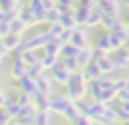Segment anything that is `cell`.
Wrapping results in <instances>:
<instances>
[{
    "mask_svg": "<svg viewBox=\"0 0 129 125\" xmlns=\"http://www.w3.org/2000/svg\"><path fill=\"white\" fill-rule=\"evenodd\" d=\"M89 89H91V95L95 97L97 103H109V101H113L117 97V93L113 89V81H109L105 77H101L97 81H91Z\"/></svg>",
    "mask_w": 129,
    "mask_h": 125,
    "instance_id": "obj_1",
    "label": "cell"
},
{
    "mask_svg": "<svg viewBox=\"0 0 129 125\" xmlns=\"http://www.w3.org/2000/svg\"><path fill=\"white\" fill-rule=\"evenodd\" d=\"M87 79H85V75L83 73H75L73 77H71V81L64 85L67 87V97L71 99V101H81L83 97H85V93H87Z\"/></svg>",
    "mask_w": 129,
    "mask_h": 125,
    "instance_id": "obj_2",
    "label": "cell"
},
{
    "mask_svg": "<svg viewBox=\"0 0 129 125\" xmlns=\"http://www.w3.org/2000/svg\"><path fill=\"white\" fill-rule=\"evenodd\" d=\"M73 75H75V73H73V71H69L60 60L50 69V77H52V81H56L58 85H67V83L71 81V77H73Z\"/></svg>",
    "mask_w": 129,
    "mask_h": 125,
    "instance_id": "obj_3",
    "label": "cell"
},
{
    "mask_svg": "<svg viewBox=\"0 0 129 125\" xmlns=\"http://www.w3.org/2000/svg\"><path fill=\"white\" fill-rule=\"evenodd\" d=\"M28 75V67L24 65V60L20 58V52L14 56V60H12V65H10V77L12 79H16V81H20L22 77H26Z\"/></svg>",
    "mask_w": 129,
    "mask_h": 125,
    "instance_id": "obj_4",
    "label": "cell"
},
{
    "mask_svg": "<svg viewBox=\"0 0 129 125\" xmlns=\"http://www.w3.org/2000/svg\"><path fill=\"white\" fill-rule=\"evenodd\" d=\"M97 8L109 16H119V12H121V4L117 0H97Z\"/></svg>",
    "mask_w": 129,
    "mask_h": 125,
    "instance_id": "obj_5",
    "label": "cell"
},
{
    "mask_svg": "<svg viewBox=\"0 0 129 125\" xmlns=\"http://www.w3.org/2000/svg\"><path fill=\"white\" fill-rule=\"evenodd\" d=\"M71 103H73V101H71L69 97H50L48 109H50V111H54V113L64 115V111L69 109V105H71Z\"/></svg>",
    "mask_w": 129,
    "mask_h": 125,
    "instance_id": "obj_6",
    "label": "cell"
},
{
    "mask_svg": "<svg viewBox=\"0 0 129 125\" xmlns=\"http://www.w3.org/2000/svg\"><path fill=\"white\" fill-rule=\"evenodd\" d=\"M69 44L77 46L79 50H81V48H87V34H85V30H81V28H73V30H71Z\"/></svg>",
    "mask_w": 129,
    "mask_h": 125,
    "instance_id": "obj_7",
    "label": "cell"
},
{
    "mask_svg": "<svg viewBox=\"0 0 129 125\" xmlns=\"http://www.w3.org/2000/svg\"><path fill=\"white\" fill-rule=\"evenodd\" d=\"M2 44H4L6 52L16 50V48H20V46H22V34H14V32H10L8 36H4V38H2Z\"/></svg>",
    "mask_w": 129,
    "mask_h": 125,
    "instance_id": "obj_8",
    "label": "cell"
},
{
    "mask_svg": "<svg viewBox=\"0 0 129 125\" xmlns=\"http://www.w3.org/2000/svg\"><path fill=\"white\" fill-rule=\"evenodd\" d=\"M18 87H20V93L32 97V95L36 93V79H32V77L26 75V77H22V79L18 81Z\"/></svg>",
    "mask_w": 129,
    "mask_h": 125,
    "instance_id": "obj_9",
    "label": "cell"
},
{
    "mask_svg": "<svg viewBox=\"0 0 129 125\" xmlns=\"http://www.w3.org/2000/svg\"><path fill=\"white\" fill-rule=\"evenodd\" d=\"M83 75H85V79L91 83V81H97V79H101L103 77V73H101V69H99V65L95 62V58L83 69Z\"/></svg>",
    "mask_w": 129,
    "mask_h": 125,
    "instance_id": "obj_10",
    "label": "cell"
},
{
    "mask_svg": "<svg viewBox=\"0 0 129 125\" xmlns=\"http://www.w3.org/2000/svg\"><path fill=\"white\" fill-rule=\"evenodd\" d=\"M77 58V65H79V69H85L93 58H95V52L91 50V48H81L79 50V54L75 56Z\"/></svg>",
    "mask_w": 129,
    "mask_h": 125,
    "instance_id": "obj_11",
    "label": "cell"
},
{
    "mask_svg": "<svg viewBox=\"0 0 129 125\" xmlns=\"http://www.w3.org/2000/svg\"><path fill=\"white\" fill-rule=\"evenodd\" d=\"M58 22L62 24V28H64V30H73V28H77V20H75L73 10H71V12H62Z\"/></svg>",
    "mask_w": 129,
    "mask_h": 125,
    "instance_id": "obj_12",
    "label": "cell"
},
{
    "mask_svg": "<svg viewBox=\"0 0 129 125\" xmlns=\"http://www.w3.org/2000/svg\"><path fill=\"white\" fill-rule=\"evenodd\" d=\"M97 50L99 52H103V54H107V52H111V42H109V32H103L99 38H97Z\"/></svg>",
    "mask_w": 129,
    "mask_h": 125,
    "instance_id": "obj_13",
    "label": "cell"
},
{
    "mask_svg": "<svg viewBox=\"0 0 129 125\" xmlns=\"http://www.w3.org/2000/svg\"><path fill=\"white\" fill-rule=\"evenodd\" d=\"M36 93H42V95H50V81L44 77V75H40V77H36Z\"/></svg>",
    "mask_w": 129,
    "mask_h": 125,
    "instance_id": "obj_14",
    "label": "cell"
},
{
    "mask_svg": "<svg viewBox=\"0 0 129 125\" xmlns=\"http://www.w3.org/2000/svg\"><path fill=\"white\" fill-rule=\"evenodd\" d=\"M20 58L24 60L26 67H32V65H36V62H40V56H36L34 50H20Z\"/></svg>",
    "mask_w": 129,
    "mask_h": 125,
    "instance_id": "obj_15",
    "label": "cell"
},
{
    "mask_svg": "<svg viewBox=\"0 0 129 125\" xmlns=\"http://www.w3.org/2000/svg\"><path fill=\"white\" fill-rule=\"evenodd\" d=\"M60 48H62V42L58 38H52L46 46H44V52L46 54H54V56H60Z\"/></svg>",
    "mask_w": 129,
    "mask_h": 125,
    "instance_id": "obj_16",
    "label": "cell"
},
{
    "mask_svg": "<svg viewBox=\"0 0 129 125\" xmlns=\"http://www.w3.org/2000/svg\"><path fill=\"white\" fill-rule=\"evenodd\" d=\"M101 18H103V12L95 6L91 12H89V18H87V22H85V26H95V24H101Z\"/></svg>",
    "mask_w": 129,
    "mask_h": 125,
    "instance_id": "obj_17",
    "label": "cell"
},
{
    "mask_svg": "<svg viewBox=\"0 0 129 125\" xmlns=\"http://www.w3.org/2000/svg\"><path fill=\"white\" fill-rule=\"evenodd\" d=\"M77 54H79V48H77V46H73V44H69V42L62 44V48H60V56H62V58H75Z\"/></svg>",
    "mask_w": 129,
    "mask_h": 125,
    "instance_id": "obj_18",
    "label": "cell"
},
{
    "mask_svg": "<svg viewBox=\"0 0 129 125\" xmlns=\"http://www.w3.org/2000/svg\"><path fill=\"white\" fill-rule=\"evenodd\" d=\"M58 60H60V56H54V54H44V56H40V65H42L44 71H46V69H52Z\"/></svg>",
    "mask_w": 129,
    "mask_h": 125,
    "instance_id": "obj_19",
    "label": "cell"
},
{
    "mask_svg": "<svg viewBox=\"0 0 129 125\" xmlns=\"http://www.w3.org/2000/svg\"><path fill=\"white\" fill-rule=\"evenodd\" d=\"M62 32H64V28H62V24H60V22H54V24H50V26H48V34H50V38H58Z\"/></svg>",
    "mask_w": 129,
    "mask_h": 125,
    "instance_id": "obj_20",
    "label": "cell"
},
{
    "mask_svg": "<svg viewBox=\"0 0 129 125\" xmlns=\"http://www.w3.org/2000/svg\"><path fill=\"white\" fill-rule=\"evenodd\" d=\"M73 4H75V0H56V2H54V6H56L60 12H71V10H73Z\"/></svg>",
    "mask_w": 129,
    "mask_h": 125,
    "instance_id": "obj_21",
    "label": "cell"
},
{
    "mask_svg": "<svg viewBox=\"0 0 129 125\" xmlns=\"http://www.w3.org/2000/svg\"><path fill=\"white\" fill-rule=\"evenodd\" d=\"M48 123H50L48 111H36V121H34V125H48Z\"/></svg>",
    "mask_w": 129,
    "mask_h": 125,
    "instance_id": "obj_22",
    "label": "cell"
},
{
    "mask_svg": "<svg viewBox=\"0 0 129 125\" xmlns=\"http://www.w3.org/2000/svg\"><path fill=\"white\" fill-rule=\"evenodd\" d=\"M26 26L18 20V18H14V20H10V32H14V34H22V30H24Z\"/></svg>",
    "mask_w": 129,
    "mask_h": 125,
    "instance_id": "obj_23",
    "label": "cell"
},
{
    "mask_svg": "<svg viewBox=\"0 0 129 125\" xmlns=\"http://www.w3.org/2000/svg\"><path fill=\"white\" fill-rule=\"evenodd\" d=\"M0 10H6V12H10V10H18L16 0H0Z\"/></svg>",
    "mask_w": 129,
    "mask_h": 125,
    "instance_id": "obj_24",
    "label": "cell"
},
{
    "mask_svg": "<svg viewBox=\"0 0 129 125\" xmlns=\"http://www.w3.org/2000/svg\"><path fill=\"white\" fill-rule=\"evenodd\" d=\"M127 83H129L127 79H119V81H115V83H113V89H115V93H119V91L127 89V87H129Z\"/></svg>",
    "mask_w": 129,
    "mask_h": 125,
    "instance_id": "obj_25",
    "label": "cell"
},
{
    "mask_svg": "<svg viewBox=\"0 0 129 125\" xmlns=\"http://www.w3.org/2000/svg\"><path fill=\"white\" fill-rule=\"evenodd\" d=\"M8 123H12V117H10L8 111L2 107V109H0V125H8Z\"/></svg>",
    "mask_w": 129,
    "mask_h": 125,
    "instance_id": "obj_26",
    "label": "cell"
},
{
    "mask_svg": "<svg viewBox=\"0 0 129 125\" xmlns=\"http://www.w3.org/2000/svg\"><path fill=\"white\" fill-rule=\"evenodd\" d=\"M93 123H95V121H93L91 117H87V115H81V117H79V119H77L73 125H93Z\"/></svg>",
    "mask_w": 129,
    "mask_h": 125,
    "instance_id": "obj_27",
    "label": "cell"
},
{
    "mask_svg": "<svg viewBox=\"0 0 129 125\" xmlns=\"http://www.w3.org/2000/svg\"><path fill=\"white\" fill-rule=\"evenodd\" d=\"M117 97H119V101H129V87H127V89H123V91H119V93H117Z\"/></svg>",
    "mask_w": 129,
    "mask_h": 125,
    "instance_id": "obj_28",
    "label": "cell"
},
{
    "mask_svg": "<svg viewBox=\"0 0 129 125\" xmlns=\"http://www.w3.org/2000/svg\"><path fill=\"white\" fill-rule=\"evenodd\" d=\"M125 50L129 52V38H127V42H125Z\"/></svg>",
    "mask_w": 129,
    "mask_h": 125,
    "instance_id": "obj_29",
    "label": "cell"
},
{
    "mask_svg": "<svg viewBox=\"0 0 129 125\" xmlns=\"http://www.w3.org/2000/svg\"><path fill=\"white\" fill-rule=\"evenodd\" d=\"M8 125H22L20 121H12V123H8Z\"/></svg>",
    "mask_w": 129,
    "mask_h": 125,
    "instance_id": "obj_30",
    "label": "cell"
},
{
    "mask_svg": "<svg viewBox=\"0 0 129 125\" xmlns=\"http://www.w3.org/2000/svg\"><path fill=\"white\" fill-rule=\"evenodd\" d=\"M123 6H129V0H123Z\"/></svg>",
    "mask_w": 129,
    "mask_h": 125,
    "instance_id": "obj_31",
    "label": "cell"
},
{
    "mask_svg": "<svg viewBox=\"0 0 129 125\" xmlns=\"http://www.w3.org/2000/svg\"><path fill=\"white\" fill-rule=\"evenodd\" d=\"M127 26H129V20H127Z\"/></svg>",
    "mask_w": 129,
    "mask_h": 125,
    "instance_id": "obj_32",
    "label": "cell"
},
{
    "mask_svg": "<svg viewBox=\"0 0 129 125\" xmlns=\"http://www.w3.org/2000/svg\"><path fill=\"white\" fill-rule=\"evenodd\" d=\"M125 125H129V121H127V123H125Z\"/></svg>",
    "mask_w": 129,
    "mask_h": 125,
    "instance_id": "obj_33",
    "label": "cell"
},
{
    "mask_svg": "<svg viewBox=\"0 0 129 125\" xmlns=\"http://www.w3.org/2000/svg\"><path fill=\"white\" fill-rule=\"evenodd\" d=\"M0 38H2V36H0Z\"/></svg>",
    "mask_w": 129,
    "mask_h": 125,
    "instance_id": "obj_34",
    "label": "cell"
}]
</instances>
